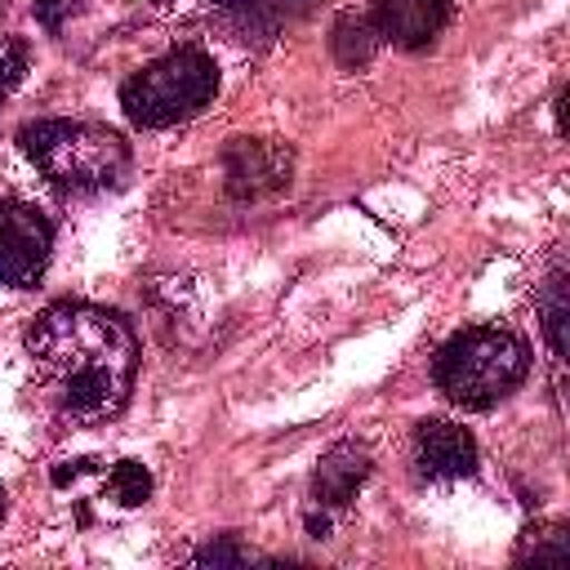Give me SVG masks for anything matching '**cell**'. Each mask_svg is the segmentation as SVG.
I'll list each match as a JSON object with an SVG mask.
<instances>
[{"label":"cell","instance_id":"cell-1","mask_svg":"<svg viewBox=\"0 0 570 570\" xmlns=\"http://www.w3.org/2000/svg\"><path fill=\"white\" fill-rule=\"evenodd\" d=\"M22 343L49 405L62 419L107 423L129 405L138 374V338L120 312L62 298L27 325Z\"/></svg>","mask_w":570,"mask_h":570},{"label":"cell","instance_id":"cell-2","mask_svg":"<svg viewBox=\"0 0 570 570\" xmlns=\"http://www.w3.org/2000/svg\"><path fill=\"white\" fill-rule=\"evenodd\" d=\"M18 147L67 196L111 191L129 174L125 134L94 120H31L18 129Z\"/></svg>","mask_w":570,"mask_h":570},{"label":"cell","instance_id":"cell-3","mask_svg":"<svg viewBox=\"0 0 570 570\" xmlns=\"http://www.w3.org/2000/svg\"><path fill=\"white\" fill-rule=\"evenodd\" d=\"M530 374V347L499 325H468L432 356L436 392L459 410H494Z\"/></svg>","mask_w":570,"mask_h":570},{"label":"cell","instance_id":"cell-4","mask_svg":"<svg viewBox=\"0 0 570 570\" xmlns=\"http://www.w3.org/2000/svg\"><path fill=\"white\" fill-rule=\"evenodd\" d=\"M218 94V62L200 45H178L151 58L120 85V107L138 129H169L200 116Z\"/></svg>","mask_w":570,"mask_h":570},{"label":"cell","instance_id":"cell-5","mask_svg":"<svg viewBox=\"0 0 570 570\" xmlns=\"http://www.w3.org/2000/svg\"><path fill=\"white\" fill-rule=\"evenodd\" d=\"M53 254V223L13 196H0V285L36 289Z\"/></svg>","mask_w":570,"mask_h":570},{"label":"cell","instance_id":"cell-6","mask_svg":"<svg viewBox=\"0 0 570 570\" xmlns=\"http://www.w3.org/2000/svg\"><path fill=\"white\" fill-rule=\"evenodd\" d=\"M294 174V151L267 138H232L223 151V183L236 200L281 191Z\"/></svg>","mask_w":570,"mask_h":570},{"label":"cell","instance_id":"cell-7","mask_svg":"<svg viewBox=\"0 0 570 570\" xmlns=\"http://www.w3.org/2000/svg\"><path fill=\"white\" fill-rule=\"evenodd\" d=\"M481 463L476 436L450 419H423L414 428V468L423 481H463Z\"/></svg>","mask_w":570,"mask_h":570},{"label":"cell","instance_id":"cell-8","mask_svg":"<svg viewBox=\"0 0 570 570\" xmlns=\"http://www.w3.org/2000/svg\"><path fill=\"white\" fill-rule=\"evenodd\" d=\"M450 13L454 0H374L365 18L379 31V40L396 49H423L445 31Z\"/></svg>","mask_w":570,"mask_h":570},{"label":"cell","instance_id":"cell-9","mask_svg":"<svg viewBox=\"0 0 570 570\" xmlns=\"http://www.w3.org/2000/svg\"><path fill=\"white\" fill-rule=\"evenodd\" d=\"M307 0H209L214 22L245 40V45H272L298 13Z\"/></svg>","mask_w":570,"mask_h":570},{"label":"cell","instance_id":"cell-10","mask_svg":"<svg viewBox=\"0 0 570 570\" xmlns=\"http://www.w3.org/2000/svg\"><path fill=\"white\" fill-rule=\"evenodd\" d=\"M370 476V450L361 441H338L321 454L316 472H312V499L316 508H347L356 499V490Z\"/></svg>","mask_w":570,"mask_h":570},{"label":"cell","instance_id":"cell-11","mask_svg":"<svg viewBox=\"0 0 570 570\" xmlns=\"http://www.w3.org/2000/svg\"><path fill=\"white\" fill-rule=\"evenodd\" d=\"M330 49L338 58V67H365L379 49V31L370 27L365 13H343L334 22V36H330Z\"/></svg>","mask_w":570,"mask_h":570},{"label":"cell","instance_id":"cell-12","mask_svg":"<svg viewBox=\"0 0 570 570\" xmlns=\"http://www.w3.org/2000/svg\"><path fill=\"white\" fill-rule=\"evenodd\" d=\"M539 316H543V334H548V347H552V356L561 361V352H566V321H570V298H566V272L557 267L548 281H543V289H539Z\"/></svg>","mask_w":570,"mask_h":570},{"label":"cell","instance_id":"cell-13","mask_svg":"<svg viewBox=\"0 0 570 570\" xmlns=\"http://www.w3.org/2000/svg\"><path fill=\"white\" fill-rule=\"evenodd\" d=\"M570 557V534L561 521H543V525H530L517 543V561H548V566H561Z\"/></svg>","mask_w":570,"mask_h":570},{"label":"cell","instance_id":"cell-14","mask_svg":"<svg viewBox=\"0 0 570 570\" xmlns=\"http://www.w3.org/2000/svg\"><path fill=\"white\" fill-rule=\"evenodd\" d=\"M107 494H111L120 508L147 503V499H151V472H147V463H138V459L111 463V472H107Z\"/></svg>","mask_w":570,"mask_h":570},{"label":"cell","instance_id":"cell-15","mask_svg":"<svg viewBox=\"0 0 570 570\" xmlns=\"http://www.w3.org/2000/svg\"><path fill=\"white\" fill-rule=\"evenodd\" d=\"M22 76H27V45L0 31V102L22 85Z\"/></svg>","mask_w":570,"mask_h":570},{"label":"cell","instance_id":"cell-16","mask_svg":"<svg viewBox=\"0 0 570 570\" xmlns=\"http://www.w3.org/2000/svg\"><path fill=\"white\" fill-rule=\"evenodd\" d=\"M240 561H249V552L236 543V534H218L191 552V566H240Z\"/></svg>","mask_w":570,"mask_h":570},{"label":"cell","instance_id":"cell-17","mask_svg":"<svg viewBox=\"0 0 570 570\" xmlns=\"http://www.w3.org/2000/svg\"><path fill=\"white\" fill-rule=\"evenodd\" d=\"M71 9H76L71 0H36V22L58 36V31H62V18H67Z\"/></svg>","mask_w":570,"mask_h":570},{"label":"cell","instance_id":"cell-18","mask_svg":"<svg viewBox=\"0 0 570 570\" xmlns=\"http://www.w3.org/2000/svg\"><path fill=\"white\" fill-rule=\"evenodd\" d=\"M94 468H98V459H71V463L53 468V485H67V481H76V476H85V472H94Z\"/></svg>","mask_w":570,"mask_h":570},{"label":"cell","instance_id":"cell-19","mask_svg":"<svg viewBox=\"0 0 570 570\" xmlns=\"http://www.w3.org/2000/svg\"><path fill=\"white\" fill-rule=\"evenodd\" d=\"M307 530H312V539H330V517H325V508H321V512H307Z\"/></svg>","mask_w":570,"mask_h":570},{"label":"cell","instance_id":"cell-20","mask_svg":"<svg viewBox=\"0 0 570 570\" xmlns=\"http://www.w3.org/2000/svg\"><path fill=\"white\" fill-rule=\"evenodd\" d=\"M0 517H4V485H0Z\"/></svg>","mask_w":570,"mask_h":570}]
</instances>
